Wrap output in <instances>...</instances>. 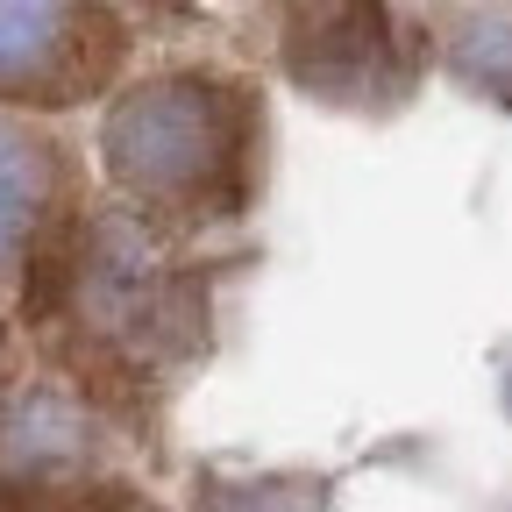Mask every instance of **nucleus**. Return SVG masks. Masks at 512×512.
Wrapping results in <instances>:
<instances>
[{"label": "nucleus", "mask_w": 512, "mask_h": 512, "mask_svg": "<svg viewBox=\"0 0 512 512\" xmlns=\"http://www.w3.org/2000/svg\"><path fill=\"white\" fill-rule=\"evenodd\" d=\"M100 171L114 207L157 242L242 228L271 185V100L228 64H164L114 86L100 114Z\"/></svg>", "instance_id": "nucleus-1"}, {"label": "nucleus", "mask_w": 512, "mask_h": 512, "mask_svg": "<svg viewBox=\"0 0 512 512\" xmlns=\"http://www.w3.org/2000/svg\"><path fill=\"white\" fill-rule=\"evenodd\" d=\"M128 491V434L100 392L64 370L0 392V512H114Z\"/></svg>", "instance_id": "nucleus-2"}, {"label": "nucleus", "mask_w": 512, "mask_h": 512, "mask_svg": "<svg viewBox=\"0 0 512 512\" xmlns=\"http://www.w3.org/2000/svg\"><path fill=\"white\" fill-rule=\"evenodd\" d=\"M271 57L292 93L335 114H392L427 72L392 0H271Z\"/></svg>", "instance_id": "nucleus-3"}, {"label": "nucleus", "mask_w": 512, "mask_h": 512, "mask_svg": "<svg viewBox=\"0 0 512 512\" xmlns=\"http://www.w3.org/2000/svg\"><path fill=\"white\" fill-rule=\"evenodd\" d=\"M128 50L136 36L114 0H0V107L64 114L114 100Z\"/></svg>", "instance_id": "nucleus-4"}, {"label": "nucleus", "mask_w": 512, "mask_h": 512, "mask_svg": "<svg viewBox=\"0 0 512 512\" xmlns=\"http://www.w3.org/2000/svg\"><path fill=\"white\" fill-rule=\"evenodd\" d=\"M86 221L79 164L43 121L0 107V285H36Z\"/></svg>", "instance_id": "nucleus-5"}, {"label": "nucleus", "mask_w": 512, "mask_h": 512, "mask_svg": "<svg viewBox=\"0 0 512 512\" xmlns=\"http://www.w3.org/2000/svg\"><path fill=\"white\" fill-rule=\"evenodd\" d=\"M441 64L484 100H512V0H477L434 29Z\"/></svg>", "instance_id": "nucleus-6"}]
</instances>
